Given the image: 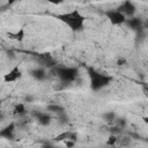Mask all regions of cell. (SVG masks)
<instances>
[{"label": "cell", "instance_id": "16", "mask_svg": "<svg viewBox=\"0 0 148 148\" xmlns=\"http://www.w3.org/2000/svg\"><path fill=\"white\" fill-rule=\"evenodd\" d=\"M14 113H15V114H18V116L24 114V113H25V106H24V104H23V103L17 104V105L14 108Z\"/></svg>", "mask_w": 148, "mask_h": 148}, {"label": "cell", "instance_id": "12", "mask_svg": "<svg viewBox=\"0 0 148 148\" xmlns=\"http://www.w3.org/2000/svg\"><path fill=\"white\" fill-rule=\"evenodd\" d=\"M54 140L56 141H66V140H76V134L75 133H73V132H62V133H60L59 135H57L56 138H54Z\"/></svg>", "mask_w": 148, "mask_h": 148}, {"label": "cell", "instance_id": "15", "mask_svg": "<svg viewBox=\"0 0 148 148\" xmlns=\"http://www.w3.org/2000/svg\"><path fill=\"white\" fill-rule=\"evenodd\" d=\"M103 118H104V120H105V121H108V123H113V121H116L117 116H116V113H114V112L109 111V112H105V113L103 114Z\"/></svg>", "mask_w": 148, "mask_h": 148}, {"label": "cell", "instance_id": "13", "mask_svg": "<svg viewBox=\"0 0 148 148\" xmlns=\"http://www.w3.org/2000/svg\"><path fill=\"white\" fill-rule=\"evenodd\" d=\"M8 36H9L12 39H15V40L22 42V40L24 39V36H25V34H24V29H23V28H21V29H20V30H17L16 32H9V34H8Z\"/></svg>", "mask_w": 148, "mask_h": 148}, {"label": "cell", "instance_id": "14", "mask_svg": "<svg viewBox=\"0 0 148 148\" xmlns=\"http://www.w3.org/2000/svg\"><path fill=\"white\" fill-rule=\"evenodd\" d=\"M46 110L50 111V112H54V113H57V114H60V113L65 112V110H64L62 106H60V105H54V104L47 105V106H46Z\"/></svg>", "mask_w": 148, "mask_h": 148}, {"label": "cell", "instance_id": "8", "mask_svg": "<svg viewBox=\"0 0 148 148\" xmlns=\"http://www.w3.org/2000/svg\"><path fill=\"white\" fill-rule=\"evenodd\" d=\"M38 61L43 67H52L56 66V60L50 53H42L38 56Z\"/></svg>", "mask_w": 148, "mask_h": 148}, {"label": "cell", "instance_id": "9", "mask_svg": "<svg viewBox=\"0 0 148 148\" xmlns=\"http://www.w3.org/2000/svg\"><path fill=\"white\" fill-rule=\"evenodd\" d=\"M35 118L37 119L38 124L42 125V126H47L50 123H51V116L46 112H42V111H37L34 113Z\"/></svg>", "mask_w": 148, "mask_h": 148}, {"label": "cell", "instance_id": "4", "mask_svg": "<svg viewBox=\"0 0 148 148\" xmlns=\"http://www.w3.org/2000/svg\"><path fill=\"white\" fill-rule=\"evenodd\" d=\"M105 16L109 18V21L111 22V24L113 25H120V24H124L126 22V16L119 12L118 9H114V10H106L105 12Z\"/></svg>", "mask_w": 148, "mask_h": 148}, {"label": "cell", "instance_id": "17", "mask_svg": "<svg viewBox=\"0 0 148 148\" xmlns=\"http://www.w3.org/2000/svg\"><path fill=\"white\" fill-rule=\"evenodd\" d=\"M117 141H118V136L117 134H111L108 140H106V145L108 146H116L117 145Z\"/></svg>", "mask_w": 148, "mask_h": 148}, {"label": "cell", "instance_id": "5", "mask_svg": "<svg viewBox=\"0 0 148 148\" xmlns=\"http://www.w3.org/2000/svg\"><path fill=\"white\" fill-rule=\"evenodd\" d=\"M119 12H121L126 17H132L134 14H135V5L132 2V0H125L124 2L120 3V6L117 8Z\"/></svg>", "mask_w": 148, "mask_h": 148}, {"label": "cell", "instance_id": "3", "mask_svg": "<svg viewBox=\"0 0 148 148\" xmlns=\"http://www.w3.org/2000/svg\"><path fill=\"white\" fill-rule=\"evenodd\" d=\"M56 76L62 83H72L79 76V71L76 67H56L54 68Z\"/></svg>", "mask_w": 148, "mask_h": 148}, {"label": "cell", "instance_id": "2", "mask_svg": "<svg viewBox=\"0 0 148 148\" xmlns=\"http://www.w3.org/2000/svg\"><path fill=\"white\" fill-rule=\"evenodd\" d=\"M88 75H89V79H90V88L95 91L108 87L112 81V77L97 72L92 67H88Z\"/></svg>", "mask_w": 148, "mask_h": 148}, {"label": "cell", "instance_id": "7", "mask_svg": "<svg viewBox=\"0 0 148 148\" xmlns=\"http://www.w3.org/2000/svg\"><path fill=\"white\" fill-rule=\"evenodd\" d=\"M21 76H22V72H21L18 65H16V66H14L8 73H6V74L3 75V81L7 82V83H9V82H15V81L20 80Z\"/></svg>", "mask_w": 148, "mask_h": 148}, {"label": "cell", "instance_id": "20", "mask_svg": "<svg viewBox=\"0 0 148 148\" xmlns=\"http://www.w3.org/2000/svg\"><path fill=\"white\" fill-rule=\"evenodd\" d=\"M143 121H145V123H147V124H148V117H145V118H143Z\"/></svg>", "mask_w": 148, "mask_h": 148}, {"label": "cell", "instance_id": "1", "mask_svg": "<svg viewBox=\"0 0 148 148\" xmlns=\"http://www.w3.org/2000/svg\"><path fill=\"white\" fill-rule=\"evenodd\" d=\"M56 17L59 21L64 22L73 31H80L84 27L86 17L77 9H74V10L67 12V13H62V14H58Z\"/></svg>", "mask_w": 148, "mask_h": 148}, {"label": "cell", "instance_id": "18", "mask_svg": "<svg viewBox=\"0 0 148 148\" xmlns=\"http://www.w3.org/2000/svg\"><path fill=\"white\" fill-rule=\"evenodd\" d=\"M50 3H53V5H60V3H62L65 0H47Z\"/></svg>", "mask_w": 148, "mask_h": 148}, {"label": "cell", "instance_id": "10", "mask_svg": "<svg viewBox=\"0 0 148 148\" xmlns=\"http://www.w3.org/2000/svg\"><path fill=\"white\" fill-rule=\"evenodd\" d=\"M14 133H15V124L10 123L9 125H7L5 128H2L0 131V136L5 138V139H13L14 138Z\"/></svg>", "mask_w": 148, "mask_h": 148}, {"label": "cell", "instance_id": "11", "mask_svg": "<svg viewBox=\"0 0 148 148\" xmlns=\"http://www.w3.org/2000/svg\"><path fill=\"white\" fill-rule=\"evenodd\" d=\"M30 75L37 80V81H42L46 77V71L44 69V67H37V68H34L30 71Z\"/></svg>", "mask_w": 148, "mask_h": 148}, {"label": "cell", "instance_id": "19", "mask_svg": "<svg viewBox=\"0 0 148 148\" xmlns=\"http://www.w3.org/2000/svg\"><path fill=\"white\" fill-rule=\"evenodd\" d=\"M125 62H126V59H125V58H120V59H118L117 65H118V66H121V65H124Z\"/></svg>", "mask_w": 148, "mask_h": 148}, {"label": "cell", "instance_id": "6", "mask_svg": "<svg viewBox=\"0 0 148 148\" xmlns=\"http://www.w3.org/2000/svg\"><path fill=\"white\" fill-rule=\"evenodd\" d=\"M125 23L127 24V27H128L131 30H133V31H135V32H138V34H141L142 30H143V22H142V20L139 18V17L132 16V17L127 18Z\"/></svg>", "mask_w": 148, "mask_h": 148}]
</instances>
